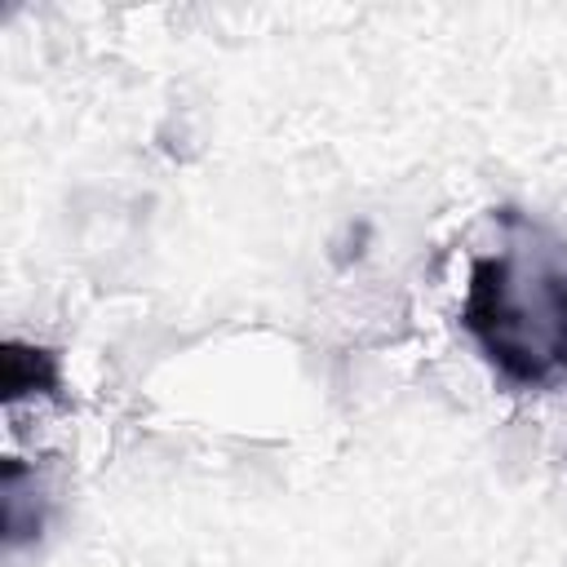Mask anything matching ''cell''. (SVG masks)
<instances>
[{"instance_id":"1","label":"cell","mask_w":567,"mask_h":567,"mask_svg":"<svg viewBox=\"0 0 567 567\" xmlns=\"http://www.w3.org/2000/svg\"><path fill=\"white\" fill-rule=\"evenodd\" d=\"M461 328L505 385H567V230L496 208V239L470 261Z\"/></svg>"},{"instance_id":"2","label":"cell","mask_w":567,"mask_h":567,"mask_svg":"<svg viewBox=\"0 0 567 567\" xmlns=\"http://www.w3.org/2000/svg\"><path fill=\"white\" fill-rule=\"evenodd\" d=\"M27 394H44V399H66L62 394V363L53 350L44 346H22V341H9L4 346V403L13 408L18 399Z\"/></svg>"}]
</instances>
